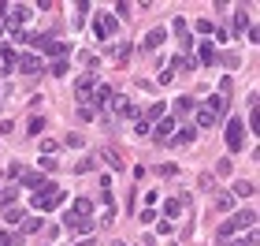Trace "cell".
Returning <instances> with one entry per match:
<instances>
[{"label":"cell","mask_w":260,"mask_h":246,"mask_svg":"<svg viewBox=\"0 0 260 246\" xmlns=\"http://www.w3.org/2000/svg\"><path fill=\"white\" fill-rule=\"evenodd\" d=\"M93 168H97V164H93V157H82V161L75 164V172H78V176H86V172H93Z\"/></svg>","instance_id":"44dd1931"},{"label":"cell","mask_w":260,"mask_h":246,"mask_svg":"<svg viewBox=\"0 0 260 246\" xmlns=\"http://www.w3.org/2000/svg\"><path fill=\"white\" fill-rule=\"evenodd\" d=\"M164 37H168V30H164V26H156V30H149V34H145V52H152V49H160V45H164Z\"/></svg>","instance_id":"8992f818"},{"label":"cell","mask_w":260,"mask_h":246,"mask_svg":"<svg viewBox=\"0 0 260 246\" xmlns=\"http://www.w3.org/2000/svg\"><path fill=\"white\" fill-rule=\"evenodd\" d=\"M253 224H257V212H253V209H242V212H234L227 224H219V235L227 239L231 231H245V228H253Z\"/></svg>","instance_id":"6da1fadb"},{"label":"cell","mask_w":260,"mask_h":246,"mask_svg":"<svg viewBox=\"0 0 260 246\" xmlns=\"http://www.w3.org/2000/svg\"><path fill=\"white\" fill-rule=\"evenodd\" d=\"M8 11H11V15H8L11 26H19L23 19H30V8H26V4H15V8H8Z\"/></svg>","instance_id":"30bf717a"},{"label":"cell","mask_w":260,"mask_h":246,"mask_svg":"<svg viewBox=\"0 0 260 246\" xmlns=\"http://www.w3.org/2000/svg\"><path fill=\"white\" fill-rule=\"evenodd\" d=\"M23 231H26V235H34V231H41V216H30V220L23 224Z\"/></svg>","instance_id":"7402d4cb"},{"label":"cell","mask_w":260,"mask_h":246,"mask_svg":"<svg viewBox=\"0 0 260 246\" xmlns=\"http://www.w3.org/2000/svg\"><path fill=\"white\" fill-rule=\"evenodd\" d=\"M197 123H201V127H212V123H216V116H212L208 108H201V112H197Z\"/></svg>","instance_id":"603a6c76"},{"label":"cell","mask_w":260,"mask_h":246,"mask_svg":"<svg viewBox=\"0 0 260 246\" xmlns=\"http://www.w3.org/2000/svg\"><path fill=\"white\" fill-rule=\"evenodd\" d=\"M63 224H67L71 231H78V235H89V231H93V220H89V216H78V212H67Z\"/></svg>","instance_id":"5b68a950"},{"label":"cell","mask_w":260,"mask_h":246,"mask_svg":"<svg viewBox=\"0 0 260 246\" xmlns=\"http://www.w3.org/2000/svg\"><path fill=\"white\" fill-rule=\"evenodd\" d=\"M112 101V90L108 86H101V90H97V105H108Z\"/></svg>","instance_id":"484cf974"},{"label":"cell","mask_w":260,"mask_h":246,"mask_svg":"<svg viewBox=\"0 0 260 246\" xmlns=\"http://www.w3.org/2000/svg\"><path fill=\"white\" fill-rule=\"evenodd\" d=\"M15 194H19L15 187H8V190H0V205H11V202H15Z\"/></svg>","instance_id":"d4e9b609"},{"label":"cell","mask_w":260,"mask_h":246,"mask_svg":"<svg viewBox=\"0 0 260 246\" xmlns=\"http://www.w3.org/2000/svg\"><path fill=\"white\" fill-rule=\"evenodd\" d=\"M112 101H116V105H112V108H116L119 116H134V105L126 101V97H112Z\"/></svg>","instance_id":"4fadbf2b"},{"label":"cell","mask_w":260,"mask_h":246,"mask_svg":"<svg viewBox=\"0 0 260 246\" xmlns=\"http://www.w3.org/2000/svg\"><path fill=\"white\" fill-rule=\"evenodd\" d=\"M71 212H78V216H89V212H93V202H89V198H78Z\"/></svg>","instance_id":"ffe728a7"},{"label":"cell","mask_w":260,"mask_h":246,"mask_svg":"<svg viewBox=\"0 0 260 246\" xmlns=\"http://www.w3.org/2000/svg\"><path fill=\"white\" fill-rule=\"evenodd\" d=\"M227 145H231L234 153L245 145V127H242V119H231V123H227Z\"/></svg>","instance_id":"3957f363"},{"label":"cell","mask_w":260,"mask_h":246,"mask_svg":"<svg viewBox=\"0 0 260 246\" xmlns=\"http://www.w3.org/2000/svg\"><path fill=\"white\" fill-rule=\"evenodd\" d=\"M93 86H97V75H82V78H78V86H75V94H78V97H82V101H86Z\"/></svg>","instance_id":"9c48e42d"},{"label":"cell","mask_w":260,"mask_h":246,"mask_svg":"<svg viewBox=\"0 0 260 246\" xmlns=\"http://www.w3.org/2000/svg\"><path fill=\"white\" fill-rule=\"evenodd\" d=\"M134 131H138V135L145 138V135H152V123H145V119H138V123H134Z\"/></svg>","instance_id":"4316f807"},{"label":"cell","mask_w":260,"mask_h":246,"mask_svg":"<svg viewBox=\"0 0 260 246\" xmlns=\"http://www.w3.org/2000/svg\"><path fill=\"white\" fill-rule=\"evenodd\" d=\"M34 41H37V49H41V52H52V56H59V60L67 56V45H63V41H56L52 34H45V37H34Z\"/></svg>","instance_id":"277c9868"},{"label":"cell","mask_w":260,"mask_h":246,"mask_svg":"<svg viewBox=\"0 0 260 246\" xmlns=\"http://www.w3.org/2000/svg\"><path fill=\"white\" fill-rule=\"evenodd\" d=\"M112 26H116V19H112V15H101V19H97V37H101V41L112 34Z\"/></svg>","instance_id":"8fae6325"},{"label":"cell","mask_w":260,"mask_h":246,"mask_svg":"<svg viewBox=\"0 0 260 246\" xmlns=\"http://www.w3.org/2000/svg\"><path fill=\"white\" fill-rule=\"evenodd\" d=\"M193 138H197V131H193V127H182V131H178V142H182V145H190Z\"/></svg>","instance_id":"cb8c5ba5"},{"label":"cell","mask_w":260,"mask_h":246,"mask_svg":"<svg viewBox=\"0 0 260 246\" xmlns=\"http://www.w3.org/2000/svg\"><path fill=\"white\" fill-rule=\"evenodd\" d=\"M231 194H234V198H253V183H249V179H238L234 187H231Z\"/></svg>","instance_id":"7c38bea8"},{"label":"cell","mask_w":260,"mask_h":246,"mask_svg":"<svg viewBox=\"0 0 260 246\" xmlns=\"http://www.w3.org/2000/svg\"><path fill=\"white\" fill-rule=\"evenodd\" d=\"M23 187H30V190H37V187H45V176L41 172H30V176L23 179Z\"/></svg>","instance_id":"ac0fdd59"},{"label":"cell","mask_w":260,"mask_h":246,"mask_svg":"<svg viewBox=\"0 0 260 246\" xmlns=\"http://www.w3.org/2000/svg\"><path fill=\"white\" fill-rule=\"evenodd\" d=\"M4 220L15 224V220H23V212H19V209H4Z\"/></svg>","instance_id":"f1b7e54d"},{"label":"cell","mask_w":260,"mask_h":246,"mask_svg":"<svg viewBox=\"0 0 260 246\" xmlns=\"http://www.w3.org/2000/svg\"><path fill=\"white\" fill-rule=\"evenodd\" d=\"M197 56H201V64H212V60H216V49H212V41H201Z\"/></svg>","instance_id":"e0dca14e"},{"label":"cell","mask_w":260,"mask_h":246,"mask_svg":"<svg viewBox=\"0 0 260 246\" xmlns=\"http://www.w3.org/2000/svg\"><path fill=\"white\" fill-rule=\"evenodd\" d=\"M19 71H23V75H37V71H41V60L37 56H19Z\"/></svg>","instance_id":"ba28073f"},{"label":"cell","mask_w":260,"mask_h":246,"mask_svg":"<svg viewBox=\"0 0 260 246\" xmlns=\"http://www.w3.org/2000/svg\"><path fill=\"white\" fill-rule=\"evenodd\" d=\"M193 112V97H178L175 101V116H190Z\"/></svg>","instance_id":"9a60e30c"},{"label":"cell","mask_w":260,"mask_h":246,"mask_svg":"<svg viewBox=\"0 0 260 246\" xmlns=\"http://www.w3.org/2000/svg\"><path fill=\"white\" fill-rule=\"evenodd\" d=\"M231 205H234V198H231V194H219V202H216V209H231Z\"/></svg>","instance_id":"f546056e"},{"label":"cell","mask_w":260,"mask_h":246,"mask_svg":"<svg viewBox=\"0 0 260 246\" xmlns=\"http://www.w3.org/2000/svg\"><path fill=\"white\" fill-rule=\"evenodd\" d=\"M160 116H164V105L156 101V105H149V108H145V116H142V119H145V123H152V119H160Z\"/></svg>","instance_id":"d6986e66"},{"label":"cell","mask_w":260,"mask_h":246,"mask_svg":"<svg viewBox=\"0 0 260 246\" xmlns=\"http://www.w3.org/2000/svg\"><path fill=\"white\" fill-rule=\"evenodd\" d=\"M171 131H175V116L160 119L156 127H152V138H156V142H168V135H171Z\"/></svg>","instance_id":"52a82bcc"},{"label":"cell","mask_w":260,"mask_h":246,"mask_svg":"<svg viewBox=\"0 0 260 246\" xmlns=\"http://www.w3.org/2000/svg\"><path fill=\"white\" fill-rule=\"evenodd\" d=\"M234 246H238V243H234Z\"/></svg>","instance_id":"1f68e13d"},{"label":"cell","mask_w":260,"mask_h":246,"mask_svg":"<svg viewBox=\"0 0 260 246\" xmlns=\"http://www.w3.org/2000/svg\"><path fill=\"white\" fill-rule=\"evenodd\" d=\"M208 112H212V116H223V112H227V101H223V97H208Z\"/></svg>","instance_id":"2e32d148"},{"label":"cell","mask_w":260,"mask_h":246,"mask_svg":"<svg viewBox=\"0 0 260 246\" xmlns=\"http://www.w3.org/2000/svg\"><path fill=\"white\" fill-rule=\"evenodd\" d=\"M49 71H52V75H56V78H59V75H63V71H67V60H56V64H52V68H49Z\"/></svg>","instance_id":"83f0119b"},{"label":"cell","mask_w":260,"mask_h":246,"mask_svg":"<svg viewBox=\"0 0 260 246\" xmlns=\"http://www.w3.org/2000/svg\"><path fill=\"white\" fill-rule=\"evenodd\" d=\"M37 164H41V172H52V168H56V161H52V157H41Z\"/></svg>","instance_id":"4dcf8cb0"},{"label":"cell","mask_w":260,"mask_h":246,"mask_svg":"<svg viewBox=\"0 0 260 246\" xmlns=\"http://www.w3.org/2000/svg\"><path fill=\"white\" fill-rule=\"evenodd\" d=\"M101 157H104V164H108V168H116V172H119V168H123V157H119V153H116V149H104V153H101Z\"/></svg>","instance_id":"5bb4252c"},{"label":"cell","mask_w":260,"mask_h":246,"mask_svg":"<svg viewBox=\"0 0 260 246\" xmlns=\"http://www.w3.org/2000/svg\"><path fill=\"white\" fill-rule=\"evenodd\" d=\"M63 194H67V190H59L56 183H45L41 194H34V209H56V205L63 202Z\"/></svg>","instance_id":"7a4b0ae2"}]
</instances>
